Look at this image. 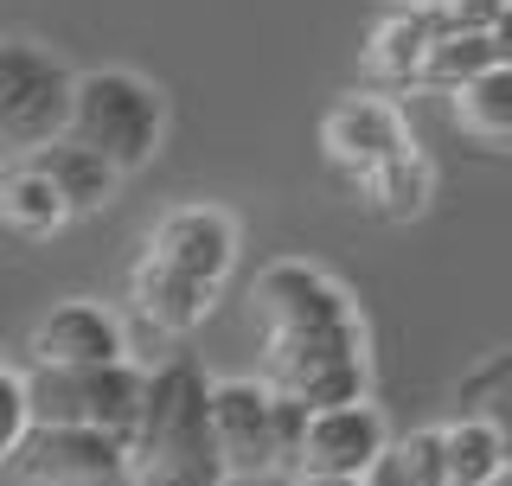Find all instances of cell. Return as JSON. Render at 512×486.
<instances>
[{
	"label": "cell",
	"instance_id": "cell-1",
	"mask_svg": "<svg viewBox=\"0 0 512 486\" xmlns=\"http://www.w3.org/2000/svg\"><path fill=\"white\" fill-rule=\"evenodd\" d=\"M128 486H224L212 448V378L192 359H167L141 384L128 429Z\"/></svg>",
	"mask_w": 512,
	"mask_h": 486
},
{
	"label": "cell",
	"instance_id": "cell-2",
	"mask_svg": "<svg viewBox=\"0 0 512 486\" xmlns=\"http://www.w3.org/2000/svg\"><path fill=\"white\" fill-rule=\"evenodd\" d=\"M160 128H167V109H160L154 84H141L135 71H84V77H71L64 141L96 154L116 180L135 173V167H148V154L160 148Z\"/></svg>",
	"mask_w": 512,
	"mask_h": 486
},
{
	"label": "cell",
	"instance_id": "cell-3",
	"mask_svg": "<svg viewBox=\"0 0 512 486\" xmlns=\"http://www.w3.org/2000/svg\"><path fill=\"white\" fill-rule=\"evenodd\" d=\"M141 384H148V371L116 359V365H84V371L32 365L20 378V391H26L32 429H96L128 448V429L141 416Z\"/></svg>",
	"mask_w": 512,
	"mask_h": 486
},
{
	"label": "cell",
	"instance_id": "cell-4",
	"mask_svg": "<svg viewBox=\"0 0 512 486\" xmlns=\"http://www.w3.org/2000/svg\"><path fill=\"white\" fill-rule=\"evenodd\" d=\"M263 391H276L301 410H340L365 403V333H333V339H276L263 346Z\"/></svg>",
	"mask_w": 512,
	"mask_h": 486
},
{
	"label": "cell",
	"instance_id": "cell-5",
	"mask_svg": "<svg viewBox=\"0 0 512 486\" xmlns=\"http://www.w3.org/2000/svg\"><path fill=\"white\" fill-rule=\"evenodd\" d=\"M256 320H263V346L276 339H333V333H359V314H352V295L333 282L327 269L314 263H269L250 288Z\"/></svg>",
	"mask_w": 512,
	"mask_h": 486
},
{
	"label": "cell",
	"instance_id": "cell-6",
	"mask_svg": "<svg viewBox=\"0 0 512 486\" xmlns=\"http://www.w3.org/2000/svg\"><path fill=\"white\" fill-rule=\"evenodd\" d=\"M64 109H71V71L26 39L0 45V148H45L64 135Z\"/></svg>",
	"mask_w": 512,
	"mask_h": 486
},
{
	"label": "cell",
	"instance_id": "cell-7",
	"mask_svg": "<svg viewBox=\"0 0 512 486\" xmlns=\"http://www.w3.org/2000/svg\"><path fill=\"white\" fill-rule=\"evenodd\" d=\"M0 474L13 486H128V448L96 429H26Z\"/></svg>",
	"mask_w": 512,
	"mask_h": 486
},
{
	"label": "cell",
	"instance_id": "cell-8",
	"mask_svg": "<svg viewBox=\"0 0 512 486\" xmlns=\"http://www.w3.org/2000/svg\"><path fill=\"white\" fill-rule=\"evenodd\" d=\"M384 448H391V429L372 403H340V410H314L308 429H301L295 467L288 480H359Z\"/></svg>",
	"mask_w": 512,
	"mask_h": 486
},
{
	"label": "cell",
	"instance_id": "cell-9",
	"mask_svg": "<svg viewBox=\"0 0 512 486\" xmlns=\"http://www.w3.org/2000/svg\"><path fill=\"white\" fill-rule=\"evenodd\" d=\"M141 256L160 263L167 275H180V282L205 288V295H218V282L237 263V224L224 218L218 205H180V212H167L154 224V237H148Z\"/></svg>",
	"mask_w": 512,
	"mask_h": 486
},
{
	"label": "cell",
	"instance_id": "cell-10",
	"mask_svg": "<svg viewBox=\"0 0 512 486\" xmlns=\"http://www.w3.org/2000/svg\"><path fill=\"white\" fill-rule=\"evenodd\" d=\"M320 148H327L333 173H346L352 186L372 180L384 160H397L410 148L404 141V116H397L384 96H340L320 122Z\"/></svg>",
	"mask_w": 512,
	"mask_h": 486
},
{
	"label": "cell",
	"instance_id": "cell-11",
	"mask_svg": "<svg viewBox=\"0 0 512 486\" xmlns=\"http://www.w3.org/2000/svg\"><path fill=\"white\" fill-rule=\"evenodd\" d=\"M212 448L224 474H276V429H269L263 378L212 384Z\"/></svg>",
	"mask_w": 512,
	"mask_h": 486
},
{
	"label": "cell",
	"instance_id": "cell-12",
	"mask_svg": "<svg viewBox=\"0 0 512 486\" xmlns=\"http://www.w3.org/2000/svg\"><path fill=\"white\" fill-rule=\"evenodd\" d=\"M32 365H52V371H84V365H116L122 359V327L103 314L96 301H64L32 327Z\"/></svg>",
	"mask_w": 512,
	"mask_h": 486
},
{
	"label": "cell",
	"instance_id": "cell-13",
	"mask_svg": "<svg viewBox=\"0 0 512 486\" xmlns=\"http://www.w3.org/2000/svg\"><path fill=\"white\" fill-rule=\"evenodd\" d=\"M436 39H448L442 0H410V7H397L391 20L372 32V52H365V58H372V77L391 84V90L416 84V71H423V58H429Z\"/></svg>",
	"mask_w": 512,
	"mask_h": 486
},
{
	"label": "cell",
	"instance_id": "cell-14",
	"mask_svg": "<svg viewBox=\"0 0 512 486\" xmlns=\"http://www.w3.org/2000/svg\"><path fill=\"white\" fill-rule=\"evenodd\" d=\"M20 160L58 192V205H64L71 218H84V212H96V205H109V199H116V186H122L116 173L103 167V160L84 154V148H71L64 135L45 141V148H32V154H20Z\"/></svg>",
	"mask_w": 512,
	"mask_h": 486
},
{
	"label": "cell",
	"instance_id": "cell-15",
	"mask_svg": "<svg viewBox=\"0 0 512 486\" xmlns=\"http://www.w3.org/2000/svg\"><path fill=\"white\" fill-rule=\"evenodd\" d=\"M500 64H506V26H500V32H448V39L429 45L416 84H429V90H461V84H474V77L500 71Z\"/></svg>",
	"mask_w": 512,
	"mask_h": 486
},
{
	"label": "cell",
	"instance_id": "cell-16",
	"mask_svg": "<svg viewBox=\"0 0 512 486\" xmlns=\"http://www.w3.org/2000/svg\"><path fill=\"white\" fill-rule=\"evenodd\" d=\"M128 295H135V307L154 320V327H167V333L199 327L205 307H212V295H205V288H192V282H180V275H167L160 263H148V256L135 263V275H128Z\"/></svg>",
	"mask_w": 512,
	"mask_h": 486
},
{
	"label": "cell",
	"instance_id": "cell-17",
	"mask_svg": "<svg viewBox=\"0 0 512 486\" xmlns=\"http://www.w3.org/2000/svg\"><path fill=\"white\" fill-rule=\"evenodd\" d=\"M442 467L455 486H493L506 480V429L500 423H448L442 429Z\"/></svg>",
	"mask_w": 512,
	"mask_h": 486
},
{
	"label": "cell",
	"instance_id": "cell-18",
	"mask_svg": "<svg viewBox=\"0 0 512 486\" xmlns=\"http://www.w3.org/2000/svg\"><path fill=\"white\" fill-rule=\"evenodd\" d=\"M64 218H71V212L58 205V192L45 186L39 173L26 167V160L0 173V224H7V231H20V237H52Z\"/></svg>",
	"mask_w": 512,
	"mask_h": 486
},
{
	"label": "cell",
	"instance_id": "cell-19",
	"mask_svg": "<svg viewBox=\"0 0 512 486\" xmlns=\"http://www.w3.org/2000/svg\"><path fill=\"white\" fill-rule=\"evenodd\" d=\"M448 96H455V122L468 128L474 141L500 148L506 128H512V71L506 64L487 71V77H474V84H461V90H448Z\"/></svg>",
	"mask_w": 512,
	"mask_h": 486
},
{
	"label": "cell",
	"instance_id": "cell-20",
	"mask_svg": "<svg viewBox=\"0 0 512 486\" xmlns=\"http://www.w3.org/2000/svg\"><path fill=\"white\" fill-rule=\"evenodd\" d=\"M429 186H436V173H429V160L410 154V148L397 154V160H384L372 180H359V192L378 205L384 218H416L429 205Z\"/></svg>",
	"mask_w": 512,
	"mask_h": 486
},
{
	"label": "cell",
	"instance_id": "cell-21",
	"mask_svg": "<svg viewBox=\"0 0 512 486\" xmlns=\"http://www.w3.org/2000/svg\"><path fill=\"white\" fill-rule=\"evenodd\" d=\"M506 391H512V359H506V352H493V359H480L468 378H461L455 403H461V416H468V423H500Z\"/></svg>",
	"mask_w": 512,
	"mask_h": 486
},
{
	"label": "cell",
	"instance_id": "cell-22",
	"mask_svg": "<svg viewBox=\"0 0 512 486\" xmlns=\"http://www.w3.org/2000/svg\"><path fill=\"white\" fill-rule=\"evenodd\" d=\"M391 461L404 467L410 486H448V467H442V429H416L404 442H391Z\"/></svg>",
	"mask_w": 512,
	"mask_h": 486
},
{
	"label": "cell",
	"instance_id": "cell-23",
	"mask_svg": "<svg viewBox=\"0 0 512 486\" xmlns=\"http://www.w3.org/2000/svg\"><path fill=\"white\" fill-rule=\"evenodd\" d=\"M26 429H32L26 391H20V378H13V371H0V467H7V455L26 442Z\"/></svg>",
	"mask_w": 512,
	"mask_h": 486
},
{
	"label": "cell",
	"instance_id": "cell-24",
	"mask_svg": "<svg viewBox=\"0 0 512 486\" xmlns=\"http://www.w3.org/2000/svg\"><path fill=\"white\" fill-rule=\"evenodd\" d=\"M269 429H276V474H288V467H295V448H301V429H308V410L269 391Z\"/></svg>",
	"mask_w": 512,
	"mask_h": 486
},
{
	"label": "cell",
	"instance_id": "cell-25",
	"mask_svg": "<svg viewBox=\"0 0 512 486\" xmlns=\"http://www.w3.org/2000/svg\"><path fill=\"white\" fill-rule=\"evenodd\" d=\"M448 32H500L506 26V0H442Z\"/></svg>",
	"mask_w": 512,
	"mask_h": 486
},
{
	"label": "cell",
	"instance_id": "cell-26",
	"mask_svg": "<svg viewBox=\"0 0 512 486\" xmlns=\"http://www.w3.org/2000/svg\"><path fill=\"white\" fill-rule=\"evenodd\" d=\"M352 486H410V480H404V467L391 461V448H384V455H378L372 467H365V474L352 480Z\"/></svg>",
	"mask_w": 512,
	"mask_h": 486
},
{
	"label": "cell",
	"instance_id": "cell-27",
	"mask_svg": "<svg viewBox=\"0 0 512 486\" xmlns=\"http://www.w3.org/2000/svg\"><path fill=\"white\" fill-rule=\"evenodd\" d=\"M224 486H295L288 474H224Z\"/></svg>",
	"mask_w": 512,
	"mask_h": 486
},
{
	"label": "cell",
	"instance_id": "cell-28",
	"mask_svg": "<svg viewBox=\"0 0 512 486\" xmlns=\"http://www.w3.org/2000/svg\"><path fill=\"white\" fill-rule=\"evenodd\" d=\"M295 486H352V480H295Z\"/></svg>",
	"mask_w": 512,
	"mask_h": 486
},
{
	"label": "cell",
	"instance_id": "cell-29",
	"mask_svg": "<svg viewBox=\"0 0 512 486\" xmlns=\"http://www.w3.org/2000/svg\"><path fill=\"white\" fill-rule=\"evenodd\" d=\"M448 486H455V480H448Z\"/></svg>",
	"mask_w": 512,
	"mask_h": 486
}]
</instances>
